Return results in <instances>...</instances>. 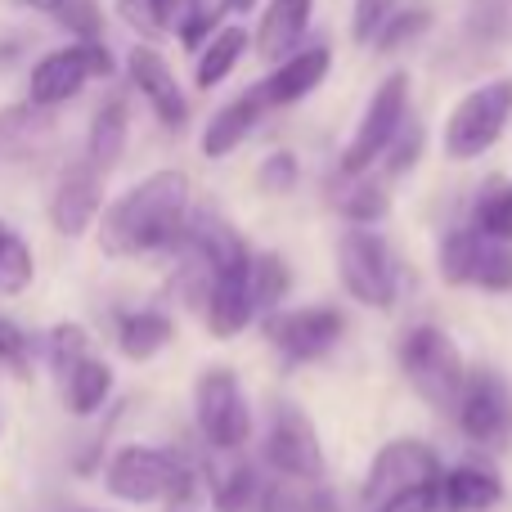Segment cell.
I'll return each instance as SVG.
<instances>
[{
	"instance_id": "21",
	"label": "cell",
	"mask_w": 512,
	"mask_h": 512,
	"mask_svg": "<svg viewBox=\"0 0 512 512\" xmlns=\"http://www.w3.org/2000/svg\"><path fill=\"white\" fill-rule=\"evenodd\" d=\"M126 135H131L126 99H108V104L90 117V135H86V167L95 171V176H108V171L122 162Z\"/></svg>"
},
{
	"instance_id": "20",
	"label": "cell",
	"mask_w": 512,
	"mask_h": 512,
	"mask_svg": "<svg viewBox=\"0 0 512 512\" xmlns=\"http://www.w3.org/2000/svg\"><path fill=\"white\" fill-rule=\"evenodd\" d=\"M261 117H265V99H261L256 86L243 90V95L230 99V104H221L212 113V122H207V131H203V158H230V153L256 131Z\"/></svg>"
},
{
	"instance_id": "9",
	"label": "cell",
	"mask_w": 512,
	"mask_h": 512,
	"mask_svg": "<svg viewBox=\"0 0 512 512\" xmlns=\"http://www.w3.org/2000/svg\"><path fill=\"white\" fill-rule=\"evenodd\" d=\"M194 418L212 450H221V454L243 450L252 441V405L243 396L239 373L225 369V364L207 369L194 387Z\"/></svg>"
},
{
	"instance_id": "34",
	"label": "cell",
	"mask_w": 512,
	"mask_h": 512,
	"mask_svg": "<svg viewBox=\"0 0 512 512\" xmlns=\"http://www.w3.org/2000/svg\"><path fill=\"white\" fill-rule=\"evenodd\" d=\"M63 27H68L72 36H77V45H90V41H104V18H99V5L95 0H68V5L59 9Z\"/></svg>"
},
{
	"instance_id": "5",
	"label": "cell",
	"mask_w": 512,
	"mask_h": 512,
	"mask_svg": "<svg viewBox=\"0 0 512 512\" xmlns=\"http://www.w3.org/2000/svg\"><path fill=\"white\" fill-rule=\"evenodd\" d=\"M337 274L351 301L369 310H391L400 292V270L378 230H346L337 239Z\"/></svg>"
},
{
	"instance_id": "12",
	"label": "cell",
	"mask_w": 512,
	"mask_h": 512,
	"mask_svg": "<svg viewBox=\"0 0 512 512\" xmlns=\"http://www.w3.org/2000/svg\"><path fill=\"white\" fill-rule=\"evenodd\" d=\"M454 423L481 450H499L512 436V391L495 369H468L463 391L454 400Z\"/></svg>"
},
{
	"instance_id": "41",
	"label": "cell",
	"mask_w": 512,
	"mask_h": 512,
	"mask_svg": "<svg viewBox=\"0 0 512 512\" xmlns=\"http://www.w3.org/2000/svg\"><path fill=\"white\" fill-rule=\"evenodd\" d=\"M18 50H23V45H18V41H0V68H5V63L14 59Z\"/></svg>"
},
{
	"instance_id": "32",
	"label": "cell",
	"mask_w": 512,
	"mask_h": 512,
	"mask_svg": "<svg viewBox=\"0 0 512 512\" xmlns=\"http://www.w3.org/2000/svg\"><path fill=\"white\" fill-rule=\"evenodd\" d=\"M400 0H355L351 9V36L355 45H373L378 41V32L387 27V18L396 14Z\"/></svg>"
},
{
	"instance_id": "42",
	"label": "cell",
	"mask_w": 512,
	"mask_h": 512,
	"mask_svg": "<svg viewBox=\"0 0 512 512\" xmlns=\"http://www.w3.org/2000/svg\"><path fill=\"white\" fill-rule=\"evenodd\" d=\"M256 5H261V0H230V9H234V14H252Z\"/></svg>"
},
{
	"instance_id": "2",
	"label": "cell",
	"mask_w": 512,
	"mask_h": 512,
	"mask_svg": "<svg viewBox=\"0 0 512 512\" xmlns=\"http://www.w3.org/2000/svg\"><path fill=\"white\" fill-rule=\"evenodd\" d=\"M104 486L122 504H189L198 495V472L158 445H122L104 468Z\"/></svg>"
},
{
	"instance_id": "7",
	"label": "cell",
	"mask_w": 512,
	"mask_h": 512,
	"mask_svg": "<svg viewBox=\"0 0 512 512\" xmlns=\"http://www.w3.org/2000/svg\"><path fill=\"white\" fill-rule=\"evenodd\" d=\"M265 468L283 481H297V486H319L328 472L315 423H310V414L301 405H292V400H279V405L270 409V427H265Z\"/></svg>"
},
{
	"instance_id": "36",
	"label": "cell",
	"mask_w": 512,
	"mask_h": 512,
	"mask_svg": "<svg viewBox=\"0 0 512 512\" xmlns=\"http://www.w3.org/2000/svg\"><path fill=\"white\" fill-rule=\"evenodd\" d=\"M369 512H436V486L405 490V495L387 499V504H378V508H369Z\"/></svg>"
},
{
	"instance_id": "23",
	"label": "cell",
	"mask_w": 512,
	"mask_h": 512,
	"mask_svg": "<svg viewBox=\"0 0 512 512\" xmlns=\"http://www.w3.org/2000/svg\"><path fill=\"white\" fill-rule=\"evenodd\" d=\"M176 337V324H171L167 310H131L117 324V351L126 360H153L158 351H167V342Z\"/></svg>"
},
{
	"instance_id": "1",
	"label": "cell",
	"mask_w": 512,
	"mask_h": 512,
	"mask_svg": "<svg viewBox=\"0 0 512 512\" xmlns=\"http://www.w3.org/2000/svg\"><path fill=\"white\" fill-rule=\"evenodd\" d=\"M189 212H194V185L185 171L167 167L149 180L131 185L122 198L99 216V248L108 256H153L176 252L185 243Z\"/></svg>"
},
{
	"instance_id": "3",
	"label": "cell",
	"mask_w": 512,
	"mask_h": 512,
	"mask_svg": "<svg viewBox=\"0 0 512 512\" xmlns=\"http://www.w3.org/2000/svg\"><path fill=\"white\" fill-rule=\"evenodd\" d=\"M400 373L409 378V387L427 400L432 409H454L463 391V378H468V364H463V351L445 328L436 324H418L400 337Z\"/></svg>"
},
{
	"instance_id": "4",
	"label": "cell",
	"mask_w": 512,
	"mask_h": 512,
	"mask_svg": "<svg viewBox=\"0 0 512 512\" xmlns=\"http://www.w3.org/2000/svg\"><path fill=\"white\" fill-rule=\"evenodd\" d=\"M512 122V77L481 81L477 90L454 104V113L445 117V158L454 162H472L481 153H490L504 135V126Z\"/></svg>"
},
{
	"instance_id": "26",
	"label": "cell",
	"mask_w": 512,
	"mask_h": 512,
	"mask_svg": "<svg viewBox=\"0 0 512 512\" xmlns=\"http://www.w3.org/2000/svg\"><path fill=\"white\" fill-rule=\"evenodd\" d=\"M351 185L337 194V212L351 221V230H373L387 216V185L369 176H346Z\"/></svg>"
},
{
	"instance_id": "22",
	"label": "cell",
	"mask_w": 512,
	"mask_h": 512,
	"mask_svg": "<svg viewBox=\"0 0 512 512\" xmlns=\"http://www.w3.org/2000/svg\"><path fill=\"white\" fill-rule=\"evenodd\" d=\"M248 45H252L248 27H239V23L221 27V32H216L212 41H207L203 50H198L194 86H198V90H216L221 81H230V72L239 68V59L248 54Z\"/></svg>"
},
{
	"instance_id": "11",
	"label": "cell",
	"mask_w": 512,
	"mask_h": 512,
	"mask_svg": "<svg viewBox=\"0 0 512 512\" xmlns=\"http://www.w3.org/2000/svg\"><path fill=\"white\" fill-rule=\"evenodd\" d=\"M441 472H445V463L432 445L414 441V436H400V441H387L373 454L369 472H364L360 499H364V508H378V504H387V499L405 495V490L436 486Z\"/></svg>"
},
{
	"instance_id": "27",
	"label": "cell",
	"mask_w": 512,
	"mask_h": 512,
	"mask_svg": "<svg viewBox=\"0 0 512 512\" xmlns=\"http://www.w3.org/2000/svg\"><path fill=\"white\" fill-rule=\"evenodd\" d=\"M261 477H256L252 463H234V468H225L221 477L212 481V508L216 512H256L261 508Z\"/></svg>"
},
{
	"instance_id": "14",
	"label": "cell",
	"mask_w": 512,
	"mask_h": 512,
	"mask_svg": "<svg viewBox=\"0 0 512 512\" xmlns=\"http://www.w3.org/2000/svg\"><path fill=\"white\" fill-rule=\"evenodd\" d=\"M126 77H131V86L140 90L144 99H149V108L158 113L162 126H185L189 122V99L185 90H180L176 72H171V63L162 59L153 45L135 41L131 54H126Z\"/></svg>"
},
{
	"instance_id": "25",
	"label": "cell",
	"mask_w": 512,
	"mask_h": 512,
	"mask_svg": "<svg viewBox=\"0 0 512 512\" xmlns=\"http://www.w3.org/2000/svg\"><path fill=\"white\" fill-rule=\"evenodd\" d=\"M36 283V252L9 221H0V297H23Z\"/></svg>"
},
{
	"instance_id": "39",
	"label": "cell",
	"mask_w": 512,
	"mask_h": 512,
	"mask_svg": "<svg viewBox=\"0 0 512 512\" xmlns=\"http://www.w3.org/2000/svg\"><path fill=\"white\" fill-rule=\"evenodd\" d=\"M256 512H310V504H306V495H292V490H283V486H265Z\"/></svg>"
},
{
	"instance_id": "37",
	"label": "cell",
	"mask_w": 512,
	"mask_h": 512,
	"mask_svg": "<svg viewBox=\"0 0 512 512\" xmlns=\"http://www.w3.org/2000/svg\"><path fill=\"white\" fill-rule=\"evenodd\" d=\"M117 14L144 36H158V14H153V0H113Z\"/></svg>"
},
{
	"instance_id": "17",
	"label": "cell",
	"mask_w": 512,
	"mask_h": 512,
	"mask_svg": "<svg viewBox=\"0 0 512 512\" xmlns=\"http://www.w3.org/2000/svg\"><path fill=\"white\" fill-rule=\"evenodd\" d=\"M328 63H333L328 45H306V50H297L292 59H283L279 68L256 86L261 90V99H265V108H292V104H301L306 95H315L319 81L328 77Z\"/></svg>"
},
{
	"instance_id": "8",
	"label": "cell",
	"mask_w": 512,
	"mask_h": 512,
	"mask_svg": "<svg viewBox=\"0 0 512 512\" xmlns=\"http://www.w3.org/2000/svg\"><path fill=\"white\" fill-rule=\"evenodd\" d=\"M436 265L450 288H481V292H512V243L486 239L472 225H459L441 239Z\"/></svg>"
},
{
	"instance_id": "19",
	"label": "cell",
	"mask_w": 512,
	"mask_h": 512,
	"mask_svg": "<svg viewBox=\"0 0 512 512\" xmlns=\"http://www.w3.org/2000/svg\"><path fill=\"white\" fill-rule=\"evenodd\" d=\"M504 504V481L481 463L445 468L436 481V512H490Z\"/></svg>"
},
{
	"instance_id": "24",
	"label": "cell",
	"mask_w": 512,
	"mask_h": 512,
	"mask_svg": "<svg viewBox=\"0 0 512 512\" xmlns=\"http://www.w3.org/2000/svg\"><path fill=\"white\" fill-rule=\"evenodd\" d=\"M113 396V369L99 355H86L77 369L63 378V400H68L72 418H95Z\"/></svg>"
},
{
	"instance_id": "31",
	"label": "cell",
	"mask_w": 512,
	"mask_h": 512,
	"mask_svg": "<svg viewBox=\"0 0 512 512\" xmlns=\"http://www.w3.org/2000/svg\"><path fill=\"white\" fill-rule=\"evenodd\" d=\"M90 355V333L81 324H59L50 333V364L59 378H68L72 369H77L81 360Z\"/></svg>"
},
{
	"instance_id": "15",
	"label": "cell",
	"mask_w": 512,
	"mask_h": 512,
	"mask_svg": "<svg viewBox=\"0 0 512 512\" xmlns=\"http://www.w3.org/2000/svg\"><path fill=\"white\" fill-rule=\"evenodd\" d=\"M203 319H207V333L216 342H230L239 337L243 328L256 319V301H252V261L234 265V270H221L207 288L203 301Z\"/></svg>"
},
{
	"instance_id": "18",
	"label": "cell",
	"mask_w": 512,
	"mask_h": 512,
	"mask_svg": "<svg viewBox=\"0 0 512 512\" xmlns=\"http://www.w3.org/2000/svg\"><path fill=\"white\" fill-rule=\"evenodd\" d=\"M310 18H315V0H270L252 32L256 54L279 68L283 59H292L301 50V36H306Z\"/></svg>"
},
{
	"instance_id": "33",
	"label": "cell",
	"mask_w": 512,
	"mask_h": 512,
	"mask_svg": "<svg viewBox=\"0 0 512 512\" xmlns=\"http://www.w3.org/2000/svg\"><path fill=\"white\" fill-rule=\"evenodd\" d=\"M418 153H423V126H418V122L400 126V135L391 140V149L382 153V171H387V180L405 176V171L418 162Z\"/></svg>"
},
{
	"instance_id": "30",
	"label": "cell",
	"mask_w": 512,
	"mask_h": 512,
	"mask_svg": "<svg viewBox=\"0 0 512 512\" xmlns=\"http://www.w3.org/2000/svg\"><path fill=\"white\" fill-rule=\"evenodd\" d=\"M432 27V9H423V5H414V9H396V14L387 18V27L378 32V50L382 54H396V50H405L409 41H418V36Z\"/></svg>"
},
{
	"instance_id": "16",
	"label": "cell",
	"mask_w": 512,
	"mask_h": 512,
	"mask_svg": "<svg viewBox=\"0 0 512 512\" xmlns=\"http://www.w3.org/2000/svg\"><path fill=\"white\" fill-rule=\"evenodd\" d=\"M99 216H104V176H95V171L81 162V167H72L68 176L54 185L50 225L63 234V239H81Z\"/></svg>"
},
{
	"instance_id": "13",
	"label": "cell",
	"mask_w": 512,
	"mask_h": 512,
	"mask_svg": "<svg viewBox=\"0 0 512 512\" xmlns=\"http://www.w3.org/2000/svg\"><path fill=\"white\" fill-rule=\"evenodd\" d=\"M342 333H346V319L333 306H301V310H274V315H265V337L283 355V364L324 360L342 342Z\"/></svg>"
},
{
	"instance_id": "40",
	"label": "cell",
	"mask_w": 512,
	"mask_h": 512,
	"mask_svg": "<svg viewBox=\"0 0 512 512\" xmlns=\"http://www.w3.org/2000/svg\"><path fill=\"white\" fill-rule=\"evenodd\" d=\"M23 5H32V9H45V14H59L68 0H23Z\"/></svg>"
},
{
	"instance_id": "35",
	"label": "cell",
	"mask_w": 512,
	"mask_h": 512,
	"mask_svg": "<svg viewBox=\"0 0 512 512\" xmlns=\"http://www.w3.org/2000/svg\"><path fill=\"white\" fill-rule=\"evenodd\" d=\"M301 180V162L292 158L288 149L270 153V158L261 162V176H256V185L265 189V194H288V189H297Z\"/></svg>"
},
{
	"instance_id": "38",
	"label": "cell",
	"mask_w": 512,
	"mask_h": 512,
	"mask_svg": "<svg viewBox=\"0 0 512 512\" xmlns=\"http://www.w3.org/2000/svg\"><path fill=\"white\" fill-rule=\"evenodd\" d=\"M27 360V337H23V328L14 324V319H5L0 315V364H23Z\"/></svg>"
},
{
	"instance_id": "10",
	"label": "cell",
	"mask_w": 512,
	"mask_h": 512,
	"mask_svg": "<svg viewBox=\"0 0 512 512\" xmlns=\"http://www.w3.org/2000/svg\"><path fill=\"white\" fill-rule=\"evenodd\" d=\"M117 63L108 54L104 41H90V45H59V50L41 54L27 77V104L32 108H59L68 104L72 95H81V86L95 77H113Z\"/></svg>"
},
{
	"instance_id": "29",
	"label": "cell",
	"mask_w": 512,
	"mask_h": 512,
	"mask_svg": "<svg viewBox=\"0 0 512 512\" xmlns=\"http://www.w3.org/2000/svg\"><path fill=\"white\" fill-rule=\"evenodd\" d=\"M472 230H481L486 239L512 243V180H495V185H486V194L477 198Z\"/></svg>"
},
{
	"instance_id": "28",
	"label": "cell",
	"mask_w": 512,
	"mask_h": 512,
	"mask_svg": "<svg viewBox=\"0 0 512 512\" xmlns=\"http://www.w3.org/2000/svg\"><path fill=\"white\" fill-rule=\"evenodd\" d=\"M292 288V270L279 252H256L252 256V301L256 315H274Z\"/></svg>"
},
{
	"instance_id": "6",
	"label": "cell",
	"mask_w": 512,
	"mask_h": 512,
	"mask_svg": "<svg viewBox=\"0 0 512 512\" xmlns=\"http://www.w3.org/2000/svg\"><path fill=\"white\" fill-rule=\"evenodd\" d=\"M409 117V72H387L373 90V99L364 104L360 126H355L351 144L342 149V176H364L382 162V153L391 149V140L400 135Z\"/></svg>"
}]
</instances>
